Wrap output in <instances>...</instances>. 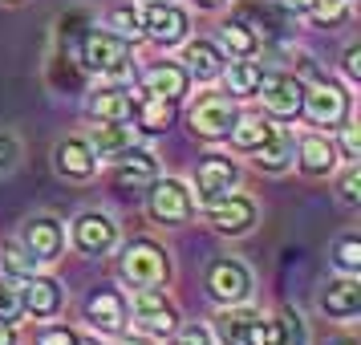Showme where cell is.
<instances>
[{
	"label": "cell",
	"instance_id": "1",
	"mask_svg": "<svg viewBox=\"0 0 361 345\" xmlns=\"http://www.w3.org/2000/svg\"><path fill=\"white\" fill-rule=\"evenodd\" d=\"M215 333L224 345H276V321L260 309H247L244 301L215 317Z\"/></svg>",
	"mask_w": 361,
	"mask_h": 345
},
{
	"label": "cell",
	"instance_id": "2",
	"mask_svg": "<svg viewBox=\"0 0 361 345\" xmlns=\"http://www.w3.org/2000/svg\"><path fill=\"white\" fill-rule=\"evenodd\" d=\"M78 61H82L90 73H102V78H122L130 69V41L126 37L110 33V29H90L78 45Z\"/></svg>",
	"mask_w": 361,
	"mask_h": 345
},
{
	"label": "cell",
	"instance_id": "3",
	"mask_svg": "<svg viewBox=\"0 0 361 345\" xmlns=\"http://www.w3.org/2000/svg\"><path fill=\"white\" fill-rule=\"evenodd\" d=\"M118 277L126 280L130 289H147V284H163L171 277V260H166V252L154 240H134L126 252H122V260H118Z\"/></svg>",
	"mask_w": 361,
	"mask_h": 345
},
{
	"label": "cell",
	"instance_id": "4",
	"mask_svg": "<svg viewBox=\"0 0 361 345\" xmlns=\"http://www.w3.org/2000/svg\"><path fill=\"white\" fill-rule=\"evenodd\" d=\"M134 325L142 329L147 337H171L179 329V313L166 301V293L159 284H147V289H134Z\"/></svg>",
	"mask_w": 361,
	"mask_h": 345
},
{
	"label": "cell",
	"instance_id": "5",
	"mask_svg": "<svg viewBox=\"0 0 361 345\" xmlns=\"http://www.w3.org/2000/svg\"><path fill=\"white\" fill-rule=\"evenodd\" d=\"M207 293L219 301V305H240L252 296V272H247L244 260H231V256H219L207 268Z\"/></svg>",
	"mask_w": 361,
	"mask_h": 345
},
{
	"label": "cell",
	"instance_id": "6",
	"mask_svg": "<svg viewBox=\"0 0 361 345\" xmlns=\"http://www.w3.org/2000/svg\"><path fill=\"white\" fill-rule=\"evenodd\" d=\"M256 98H264V110L276 118H296L305 106V82L293 73H264L256 85Z\"/></svg>",
	"mask_w": 361,
	"mask_h": 345
},
{
	"label": "cell",
	"instance_id": "7",
	"mask_svg": "<svg viewBox=\"0 0 361 345\" xmlns=\"http://www.w3.org/2000/svg\"><path fill=\"white\" fill-rule=\"evenodd\" d=\"M147 207L159 224H187L195 212V199L179 179H154L147 191Z\"/></svg>",
	"mask_w": 361,
	"mask_h": 345
},
{
	"label": "cell",
	"instance_id": "8",
	"mask_svg": "<svg viewBox=\"0 0 361 345\" xmlns=\"http://www.w3.org/2000/svg\"><path fill=\"white\" fill-rule=\"evenodd\" d=\"M240 187V167L224 159V155H207L195 171V191H199V203L212 207L219 199H228L231 191Z\"/></svg>",
	"mask_w": 361,
	"mask_h": 345
},
{
	"label": "cell",
	"instance_id": "9",
	"mask_svg": "<svg viewBox=\"0 0 361 345\" xmlns=\"http://www.w3.org/2000/svg\"><path fill=\"white\" fill-rule=\"evenodd\" d=\"M20 248H25L37 264H53L61 256V248H66V228H61V219H53V215H33V219H25V228H20Z\"/></svg>",
	"mask_w": 361,
	"mask_h": 345
},
{
	"label": "cell",
	"instance_id": "10",
	"mask_svg": "<svg viewBox=\"0 0 361 345\" xmlns=\"http://www.w3.org/2000/svg\"><path fill=\"white\" fill-rule=\"evenodd\" d=\"M73 244L85 256H110L118 248V224L106 212H82L73 219Z\"/></svg>",
	"mask_w": 361,
	"mask_h": 345
},
{
	"label": "cell",
	"instance_id": "11",
	"mask_svg": "<svg viewBox=\"0 0 361 345\" xmlns=\"http://www.w3.org/2000/svg\"><path fill=\"white\" fill-rule=\"evenodd\" d=\"M191 29V17L183 13L175 0H154L147 13H142V33L159 45H179Z\"/></svg>",
	"mask_w": 361,
	"mask_h": 345
},
{
	"label": "cell",
	"instance_id": "12",
	"mask_svg": "<svg viewBox=\"0 0 361 345\" xmlns=\"http://www.w3.org/2000/svg\"><path fill=\"white\" fill-rule=\"evenodd\" d=\"M85 321L98 333H122L130 321V301L118 289H94L85 296Z\"/></svg>",
	"mask_w": 361,
	"mask_h": 345
},
{
	"label": "cell",
	"instance_id": "13",
	"mask_svg": "<svg viewBox=\"0 0 361 345\" xmlns=\"http://www.w3.org/2000/svg\"><path fill=\"white\" fill-rule=\"evenodd\" d=\"M235 122H240V114H235L231 98H224V94H207V98H199V106L191 110V126H195V134L199 138H212V143L228 138Z\"/></svg>",
	"mask_w": 361,
	"mask_h": 345
},
{
	"label": "cell",
	"instance_id": "14",
	"mask_svg": "<svg viewBox=\"0 0 361 345\" xmlns=\"http://www.w3.org/2000/svg\"><path fill=\"white\" fill-rule=\"evenodd\" d=\"M305 114L312 118V126H341L345 118H349V94L337 90V85H312L305 90V106H300Z\"/></svg>",
	"mask_w": 361,
	"mask_h": 345
},
{
	"label": "cell",
	"instance_id": "15",
	"mask_svg": "<svg viewBox=\"0 0 361 345\" xmlns=\"http://www.w3.org/2000/svg\"><path fill=\"white\" fill-rule=\"evenodd\" d=\"M207 219H212V228L219 231V236H244V231L256 224V203L247 195H235V191H231L228 199H219V203L207 207Z\"/></svg>",
	"mask_w": 361,
	"mask_h": 345
},
{
	"label": "cell",
	"instance_id": "16",
	"mask_svg": "<svg viewBox=\"0 0 361 345\" xmlns=\"http://www.w3.org/2000/svg\"><path fill=\"white\" fill-rule=\"evenodd\" d=\"M321 309L333 321H353L361 313V284L353 277H337L321 289Z\"/></svg>",
	"mask_w": 361,
	"mask_h": 345
},
{
	"label": "cell",
	"instance_id": "17",
	"mask_svg": "<svg viewBox=\"0 0 361 345\" xmlns=\"http://www.w3.org/2000/svg\"><path fill=\"white\" fill-rule=\"evenodd\" d=\"M90 150H94V159H106V163H118L126 150L134 147V131L126 122H98L94 131H90Z\"/></svg>",
	"mask_w": 361,
	"mask_h": 345
},
{
	"label": "cell",
	"instance_id": "18",
	"mask_svg": "<svg viewBox=\"0 0 361 345\" xmlns=\"http://www.w3.org/2000/svg\"><path fill=\"white\" fill-rule=\"evenodd\" d=\"M53 167L66 175V179H90L98 171V159L85 138H61L57 150H53Z\"/></svg>",
	"mask_w": 361,
	"mask_h": 345
},
{
	"label": "cell",
	"instance_id": "19",
	"mask_svg": "<svg viewBox=\"0 0 361 345\" xmlns=\"http://www.w3.org/2000/svg\"><path fill=\"white\" fill-rule=\"evenodd\" d=\"M20 305H25V313H33L37 321H45L61 309V284L49 277H29L20 284Z\"/></svg>",
	"mask_w": 361,
	"mask_h": 345
},
{
	"label": "cell",
	"instance_id": "20",
	"mask_svg": "<svg viewBox=\"0 0 361 345\" xmlns=\"http://www.w3.org/2000/svg\"><path fill=\"white\" fill-rule=\"evenodd\" d=\"M187 69L179 66V61H159V66L147 69V78H142V85H147L150 98H166V102H179L183 94H187Z\"/></svg>",
	"mask_w": 361,
	"mask_h": 345
},
{
	"label": "cell",
	"instance_id": "21",
	"mask_svg": "<svg viewBox=\"0 0 361 345\" xmlns=\"http://www.w3.org/2000/svg\"><path fill=\"white\" fill-rule=\"evenodd\" d=\"M114 179H118V187H150V183L159 179V159H154L150 150L130 147L122 159H118Z\"/></svg>",
	"mask_w": 361,
	"mask_h": 345
},
{
	"label": "cell",
	"instance_id": "22",
	"mask_svg": "<svg viewBox=\"0 0 361 345\" xmlns=\"http://www.w3.org/2000/svg\"><path fill=\"white\" fill-rule=\"evenodd\" d=\"M183 69H187V78L212 82V78H219V69H224V57H219V49H215L212 41H187Z\"/></svg>",
	"mask_w": 361,
	"mask_h": 345
},
{
	"label": "cell",
	"instance_id": "23",
	"mask_svg": "<svg viewBox=\"0 0 361 345\" xmlns=\"http://www.w3.org/2000/svg\"><path fill=\"white\" fill-rule=\"evenodd\" d=\"M337 167V147L325 134H305L300 138V171L305 175H329Z\"/></svg>",
	"mask_w": 361,
	"mask_h": 345
},
{
	"label": "cell",
	"instance_id": "24",
	"mask_svg": "<svg viewBox=\"0 0 361 345\" xmlns=\"http://www.w3.org/2000/svg\"><path fill=\"white\" fill-rule=\"evenodd\" d=\"M252 155H256V167H260V171L280 175V171H288V167H293V134L284 131V126H276L272 138H268L260 150H252Z\"/></svg>",
	"mask_w": 361,
	"mask_h": 345
},
{
	"label": "cell",
	"instance_id": "25",
	"mask_svg": "<svg viewBox=\"0 0 361 345\" xmlns=\"http://www.w3.org/2000/svg\"><path fill=\"white\" fill-rule=\"evenodd\" d=\"M224 73V85H228V94L235 98H256V85L264 78V66L260 61H252V57H235L228 69H219Z\"/></svg>",
	"mask_w": 361,
	"mask_h": 345
},
{
	"label": "cell",
	"instance_id": "26",
	"mask_svg": "<svg viewBox=\"0 0 361 345\" xmlns=\"http://www.w3.org/2000/svg\"><path fill=\"white\" fill-rule=\"evenodd\" d=\"M90 114L98 122H130L134 118V98L126 90H98L90 98Z\"/></svg>",
	"mask_w": 361,
	"mask_h": 345
},
{
	"label": "cell",
	"instance_id": "27",
	"mask_svg": "<svg viewBox=\"0 0 361 345\" xmlns=\"http://www.w3.org/2000/svg\"><path fill=\"white\" fill-rule=\"evenodd\" d=\"M219 41H224V49H228L231 61H235V57H256V53H260V37L252 33L244 20H235V17L219 29Z\"/></svg>",
	"mask_w": 361,
	"mask_h": 345
},
{
	"label": "cell",
	"instance_id": "28",
	"mask_svg": "<svg viewBox=\"0 0 361 345\" xmlns=\"http://www.w3.org/2000/svg\"><path fill=\"white\" fill-rule=\"evenodd\" d=\"M272 131H276V126H272V122H264V118H240V122H235V126H231V147L235 150H260L264 143H268V138H272Z\"/></svg>",
	"mask_w": 361,
	"mask_h": 345
},
{
	"label": "cell",
	"instance_id": "29",
	"mask_svg": "<svg viewBox=\"0 0 361 345\" xmlns=\"http://www.w3.org/2000/svg\"><path fill=\"white\" fill-rule=\"evenodd\" d=\"M134 114H138V122H142V131H166L171 122H175V102L166 98H142L138 106H134Z\"/></svg>",
	"mask_w": 361,
	"mask_h": 345
},
{
	"label": "cell",
	"instance_id": "30",
	"mask_svg": "<svg viewBox=\"0 0 361 345\" xmlns=\"http://www.w3.org/2000/svg\"><path fill=\"white\" fill-rule=\"evenodd\" d=\"M276 345H305V321L296 309H280L276 317Z\"/></svg>",
	"mask_w": 361,
	"mask_h": 345
},
{
	"label": "cell",
	"instance_id": "31",
	"mask_svg": "<svg viewBox=\"0 0 361 345\" xmlns=\"http://www.w3.org/2000/svg\"><path fill=\"white\" fill-rule=\"evenodd\" d=\"M106 29L118 37H126V41H138L142 37V13H134V8H114L110 20H106Z\"/></svg>",
	"mask_w": 361,
	"mask_h": 345
},
{
	"label": "cell",
	"instance_id": "32",
	"mask_svg": "<svg viewBox=\"0 0 361 345\" xmlns=\"http://www.w3.org/2000/svg\"><path fill=\"white\" fill-rule=\"evenodd\" d=\"M333 264L341 268L345 277L357 272L361 268V240L357 236H341V240H337V248H333Z\"/></svg>",
	"mask_w": 361,
	"mask_h": 345
},
{
	"label": "cell",
	"instance_id": "33",
	"mask_svg": "<svg viewBox=\"0 0 361 345\" xmlns=\"http://www.w3.org/2000/svg\"><path fill=\"white\" fill-rule=\"evenodd\" d=\"M20 313H25V305H20V284L0 280V321H4V325H13Z\"/></svg>",
	"mask_w": 361,
	"mask_h": 345
},
{
	"label": "cell",
	"instance_id": "34",
	"mask_svg": "<svg viewBox=\"0 0 361 345\" xmlns=\"http://www.w3.org/2000/svg\"><path fill=\"white\" fill-rule=\"evenodd\" d=\"M345 13H349V0H312L305 17H312L317 25H337V20H345Z\"/></svg>",
	"mask_w": 361,
	"mask_h": 345
},
{
	"label": "cell",
	"instance_id": "35",
	"mask_svg": "<svg viewBox=\"0 0 361 345\" xmlns=\"http://www.w3.org/2000/svg\"><path fill=\"white\" fill-rule=\"evenodd\" d=\"M171 337H175V345H212V329L191 321V325H179Z\"/></svg>",
	"mask_w": 361,
	"mask_h": 345
},
{
	"label": "cell",
	"instance_id": "36",
	"mask_svg": "<svg viewBox=\"0 0 361 345\" xmlns=\"http://www.w3.org/2000/svg\"><path fill=\"white\" fill-rule=\"evenodd\" d=\"M4 268H8V272H17V277H25V272H37V260L25 252V248L8 244V248H4Z\"/></svg>",
	"mask_w": 361,
	"mask_h": 345
},
{
	"label": "cell",
	"instance_id": "37",
	"mask_svg": "<svg viewBox=\"0 0 361 345\" xmlns=\"http://www.w3.org/2000/svg\"><path fill=\"white\" fill-rule=\"evenodd\" d=\"M341 150H345V163H357L361 159V134H357V122H341Z\"/></svg>",
	"mask_w": 361,
	"mask_h": 345
},
{
	"label": "cell",
	"instance_id": "38",
	"mask_svg": "<svg viewBox=\"0 0 361 345\" xmlns=\"http://www.w3.org/2000/svg\"><path fill=\"white\" fill-rule=\"evenodd\" d=\"M41 345H78L82 337L73 333V329H66V325H49V329H41V337H37Z\"/></svg>",
	"mask_w": 361,
	"mask_h": 345
},
{
	"label": "cell",
	"instance_id": "39",
	"mask_svg": "<svg viewBox=\"0 0 361 345\" xmlns=\"http://www.w3.org/2000/svg\"><path fill=\"white\" fill-rule=\"evenodd\" d=\"M20 159V143L13 134H0V171H13Z\"/></svg>",
	"mask_w": 361,
	"mask_h": 345
},
{
	"label": "cell",
	"instance_id": "40",
	"mask_svg": "<svg viewBox=\"0 0 361 345\" xmlns=\"http://www.w3.org/2000/svg\"><path fill=\"white\" fill-rule=\"evenodd\" d=\"M361 183H357V163H349V175L341 179V199L349 203V207H357L361 203V191H357Z\"/></svg>",
	"mask_w": 361,
	"mask_h": 345
},
{
	"label": "cell",
	"instance_id": "41",
	"mask_svg": "<svg viewBox=\"0 0 361 345\" xmlns=\"http://www.w3.org/2000/svg\"><path fill=\"white\" fill-rule=\"evenodd\" d=\"M357 45H349V49H345V73H349V82H361V66H357Z\"/></svg>",
	"mask_w": 361,
	"mask_h": 345
},
{
	"label": "cell",
	"instance_id": "42",
	"mask_svg": "<svg viewBox=\"0 0 361 345\" xmlns=\"http://www.w3.org/2000/svg\"><path fill=\"white\" fill-rule=\"evenodd\" d=\"M276 8H284V13H296V17H305L312 8V0H276Z\"/></svg>",
	"mask_w": 361,
	"mask_h": 345
},
{
	"label": "cell",
	"instance_id": "43",
	"mask_svg": "<svg viewBox=\"0 0 361 345\" xmlns=\"http://www.w3.org/2000/svg\"><path fill=\"white\" fill-rule=\"evenodd\" d=\"M0 345H17V333H13V325H4V321H0Z\"/></svg>",
	"mask_w": 361,
	"mask_h": 345
},
{
	"label": "cell",
	"instance_id": "44",
	"mask_svg": "<svg viewBox=\"0 0 361 345\" xmlns=\"http://www.w3.org/2000/svg\"><path fill=\"white\" fill-rule=\"evenodd\" d=\"M199 8H219V4H224V0H195Z\"/></svg>",
	"mask_w": 361,
	"mask_h": 345
},
{
	"label": "cell",
	"instance_id": "45",
	"mask_svg": "<svg viewBox=\"0 0 361 345\" xmlns=\"http://www.w3.org/2000/svg\"><path fill=\"white\" fill-rule=\"evenodd\" d=\"M122 345H154V341H147V337H126Z\"/></svg>",
	"mask_w": 361,
	"mask_h": 345
},
{
	"label": "cell",
	"instance_id": "46",
	"mask_svg": "<svg viewBox=\"0 0 361 345\" xmlns=\"http://www.w3.org/2000/svg\"><path fill=\"white\" fill-rule=\"evenodd\" d=\"M337 345H353V341H337Z\"/></svg>",
	"mask_w": 361,
	"mask_h": 345
},
{
	"label": "cell",
	"instance_id": "47",
	"mask_svg": "<svg viewBox=\"0 0 361 345\" xmlns=\"http://www.w3.org/2000/svg\"><path fill=\"white\" fill-rule=\"evenodd\" d=\"M147 4H154V0H147Z\"/></svg>",
	"mask_w": 361,
	"mask_h": 345
}]
</instances>
